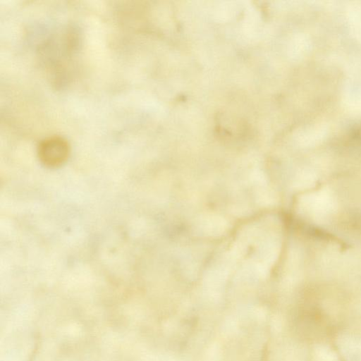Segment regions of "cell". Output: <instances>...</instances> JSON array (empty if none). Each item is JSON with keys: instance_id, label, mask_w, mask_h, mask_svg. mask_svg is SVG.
<instances>
[{"instance_id": "6da1fadb", "label": "cell", "mask_w": 361, "mask_h": 361, "mask_svg": "<svg viewBox=\"0 0 361 361\" xmlns=\"http://www.w3.org/2000/svg\"><path fill=\"white\" fill-rule=\"evenodd\" d=\"M71 152L68 142L63 137L54 135L42 140L37 148L40 161L46 166L56 168L63 164Z\"/></svg>"}]
</instances>
